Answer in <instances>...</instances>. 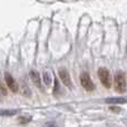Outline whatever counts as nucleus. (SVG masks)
<instances>
[{"label": "nucleus", "mask_w": 127, "mask_h": 127, "mask_svg": "<svg viewBox=\"0 0 127 127\" xmlns=\"http://www.w3.org/2000/svg\"><path fill=\"white\" fill-rule=\"evenodd\" d=\"M115 90L117 93H123L126 92V81H125V76H124L123 72H117L116 76H115Z\"/></svg>", "instance_id": "obj_1"}, {"label": "nucleus", "mask_w": 127, "mask_h": 127, "mask_svg": "<svg viewBox=\"0 0 127 127\" xmlns=\"http://www.w3.org/2000/svg\"><path fill=\"white\" fill-rule=\"evenodd\" d=\"M98 76H99V79H100L101 84L104 85V87L110 88V86H112V77H110L109 71H108L106 68H104V67L99 68Z\"/></svg>", "instance_id": "obj_2"}, {"label": "nucleus", "mask_w": 127, "mask_h": 127, "mask_svg": "<svg viewBox=\"0 0 127 127\" xmlns=\"http://www.w3.org/2000/svg\"><path fill=\"white\" fill-rule=\"evenodd\" d=\"M80 83H81V86H83L86 90H88V92H92V90L95 89L94 83H93V80L90 79L89 75H88L87 72H83V74H81Z\"/></svg>", "instance_id": "obj_3"}, {"label": "nucleus", "mask_w": 127, "mask_h": 127, "mask_svg": "<svg viewBox=\"0 0 127 127\" xmlns=\"http://www.w3.org/2000/svg\"><path fill=\"white\" fill-rule=\"evenodd\" d=\"M4 80H6L7 86L10 88L11 92H12V93H17L18 92V85H17L16 80L12 78V76H11L10 74H8V72H7V74L4 75Z\"/></svg>", "instance_id": "obj_4"}, {"label": "nucleus", "mask_w": 127, "mask_h": 127, "mask_svg": "<svg viewBox=\"0 0 127 127\" xmlns=\"http://www.w3.org/2000/svg\"><path fill=\"white\" fill-rule=\"evenodd\" d=\"M58 74H59V77L64 83V85L67 86V87H70V86H71V80H70L69 74H68L67 70H66L65 68H60V69L58 70Z\"/></svg>", "instance_id": "obj_5"}, {"label": "nucleus", "mask_w": 127, "mask_h": 127, "mask_svg": "<svg viewBox=\"0 0 127 127\" xmlns=\"http://www.w3.org/2000/svg\"><path fill=\"white\" fill-rule=\"evenodd\" d=\"M106 104H112V105H118V104H125L127 103V99L123 97H112V98L106 99Z\"/></svg>", "instance_id": "obj_6"}, {"label": "nucleus", "mask_w": 127, "mask_h": 127, "mask_svg": "<svg viewBox=\"0 0 127 127\" xmlns=\"http://www.w3.org/2000/svg\"><path fill=\"white\" fill-rule=\"evenodd\" d=\"M30 77L32 83L35 84V86H37L39 89H41V80H40L39 74L37 71H35V70H32V71H30Z\"/></svg>", "instance_id": "obj_7"}, {"label": "nucleus", "mask_w": 127, "mask_h": 127, "mask_svg": "<svg viewBox=\"0 0 127 127\" xmlns=\"http://www.w3.org/2000/svg\"><path fill=\"white\" fill-rule=\"evenodd\" d=\"M51 74L48 71V70H45L42 72V80H44L45 85L46 86H50L51 85Z\"/></svg>", "instance_id": "obj_8"}, {"label": "nucleus", "mask_w": 127, "mask_h": 127, "mask_svg": "<svg viewBox=\"0 0 127 127\" xmlns=\"http://www.w3.org/2000/svg\"><path fill=\"white\" fill-rule=\"evenodd\" d=\"M31 121V116H20L18 117V122H19L20 124H22V125H25V124H28L29 122Z\"/></svg>", "instance_id": "obj_9"}, {"label": "nucleus", "mask_w": 127, "mask_h": 127, "mask_svg": "<svg viewBox=\"0 0 127 127\" xmlns=\"http://www.w3.org/2000/svg\"><path fill=\"white\" fill-rule=\"evenodd\" d=\"M16 113H18V110H16V109H10V110H2L1 112V115L2 116H11V115H15Z\"/></svg>", "instance_id": "obj_10"}, {"label": "nucleus", "mask_w": 127, "mask_h": 127, "mask_svg": "<svg viewBox=\"0 0 127 127\" xmlns=\"http://www.w3.org/2000/svg\"><path fill=\"white\" fill-rule=\"evenodd\" d=\"M109 109L112 110V112H115V113H118V112H121V108H119V107H117V106H115V107H114V106H112V107H110Z\"/></svg>", "instance_id": "obj_11"}, {"label": "nucleus", "mask_w": 127, "mask_h": 127, "mask_svg": "<svg viewBox=\"0 0 127 127\" xmlns=\"http://www.w3.org/2000/svg\"><path fill=\"white\" fill-rule=\"evenodd\" d=\"M46 127H57L55 123H53V122H50V123H47L46 124Z\"/></svg>", "instance_id": "obj_12"}, {"label": "nucleus", "mask_w": 127, "mask_h": 127, "mask_svg": "<svg viewBox=\"0 0 127 127\" xmlns=\"http://www.w3.org/2000/svg\"><path fill=\"white\" fill-rule=\"evenodd\" d=\"M1 93H2V95H6V89H4V86L3 85L1 86Z\"/></svg>", "instance_id": "obj_13"}]
</instances>
